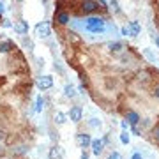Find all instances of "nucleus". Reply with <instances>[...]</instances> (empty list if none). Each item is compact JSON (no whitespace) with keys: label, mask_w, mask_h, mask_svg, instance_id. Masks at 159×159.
Here are the masks:
<instances>
[{"label":"nucleus","mask_w":159,"mask_h":159,"mask_svg":"<svg viewBox=\"0 0 159 159\" xmlns=\"http://www.w3.org/2000/svg\"><path fill=\"white\" fill-rule=\"evenodd\" d=\"M125 122H127L131 127L140 124V115H138V111H134V110H129V111L125 113Z\"/></svg>","instance_id":"nucleus-8"},{"label":"nucleus","mask_w":159,"mask_h":159,"mask_svg":"<svg viewBox=\"0 0 159 159\" xmlns=\"http://www.w3.org/2000/svg\"><path fill=\"white\" fill-rule=\"evenodd\" d=\"M48 157L50 159H62L64 157V148L60 147V145H53V147L50 148V152H48Z\"/></svg>","instance_id":"nucleus-9"},{"label":"nucleus","mask_w":159,"mask_h":159,"mask_svg":"<svg viewBox=\"0 0 159 159\" xmlns=\"http://www.w3.org/2000/svg\"><path fill=\"white\" fill-rule=\"evenodd\" d=\"M35 35L41 37V39H46L51 35V29H50V23L48 21H39L35 25Z\"/></svg>","instance_id":"nucleus-3"},{"label":"nucleus","mask_w":159,"mask_h":159,"mask_svg":"<svg viewBox=\"0 0 159 159\" xmlns=\"http://www.w3.org/2000/svg\"><path fill=\"white\" fill-rule=\"evenodd\" d=\"M12 152L16 154V156H21V154H25L27 152V145H20V147H16Z\"/></svg>","instance_id":"nucleus-22"},{"label":"nucleus","mask_w":159,"mask_h":159,"mask_svg":"<svg viewBox=\"0 0 159 159\" xmlns=\"http://www.w3.org/2000/svg\"><path fill=\"white\" fill-rule=\"evenodd\" d=\"M43 108H44V99H43V96H37V99H35V111L41 113Z\"/></svg>","instance_id":"nucleus-18"},{"label":"nucleus","mask_w":159,"mask_h":159,"mask_svg":"<svg viewBox=\"0 0 159 159\" xmlns=\"http://www.w3.org/2000/svg\"><path fill=\"white\" fill-rule=\"evenodd\" d=\"M57 21L60 23V25H67V23L71 21V16H69V12H66V11L57 12Z\"/></svg>","instance_id":"nucleus-14"},{"label":"nucleus","mask_w":159,"mask_h":159,"mask_svg":"<svg viewBox=\"0 0 159 159\" xmlns=\"http://www.w3.org/2000/svg\"><path fill=\"white\" fill-rule=\"evenodd\" d=\"M90 147H92V154L94 156H101L102 148H104V142L102 140H92Z\"/></svg>","instance_id":"nucleus-11"},{"label":"nucleus","mask_w":159,"mask_h":159,"mask_svg":"<svg viewBox=\"0 0 159 159\" xmlns=\"http://www.w3.org/2000/svg\"><path fill=\"white\" fill-rule=\"evenodd\" d=\"M108 48L111 51H122L124 50V44L120 41H111V43H108Z\"/></svg>","instance_id":"nucleus-16"},{"label":"nucleus","mask_w":159,"mask_h":159,"mask_svg":"<svg viewBox=\"0 0 159 159\" xmlns=\"http://www.w3.org/2000/svg\"><path fill=\"white\" fill-rule=\"evenodd\" d=\"M120 125H122V131H129V127H131L125 120H122V122H120Z\"/></svg>","instance_id":"nucleus-26"},{"label":"nucleus","mask_w":159,"mask_h":159,"mask_svg":"<svg viewBox=\"0 0 159 159\" xmlns=\"http://www.w3.org/2000/svg\"><path fill=\"white\" fill-rule=\"evenodd\" d=\"M53 120H55L57 125H64L67 122V113H64V111H55V113H53Z\"/></svg>","instance_id":"nucleus-12"},{"label":"nucleus","mask_w":159,"mask_h":159,"mask_svg":"<svg viewBox=\"0 0 159 159\" xmlns=\"http://www.w3.org/2000/svg\"><path fill=\"white\" fill-rule=\"evenodd\" d=\"M85 29L87 32H92V34H102L106 30V21H104V18L90 16L85 20Z\"/></svg>","instance_id":"nucleus-1"},{"label":"nucleus","mask_w":159,"mask_h":159,"mask_svg":"<svg viewBox=\"0 0 159 159\" xmlns=\"http://www.w3.org/2000/svg\"><path fill=\"white\" fill-rule=\"evenodd\" d=\"M140 32H142V25H140V21H136V20H131L125 27L120 29V34L127 35V37H136V35H140Z\"/></svg>","instance_id":"nucleus-2"},{"label":"nucleus","mask_w":159,"mask_h":159,"mask_svg":"<svg viewBox=\"0 0 159 159\" xmlns=\"http://www.w3.org/2000/svg\"><path fill=\"white\" fill-rule=\"evenodd\" d=\"M152 134H154V138H156V140L159 142V124H156V125H154V129H152Z\"/></svg>","instance_id":"nucleus-24"},{"label":"nucleus","mask_w":159,"mask_h":159,"mask_svg":"<svg viewBox=\"0 0 159 159\" xmlns=\"http://www.w3.org/2000/svg\"><path fill=\"white\" fill-rule=\"evenodd\" d=\"M143 57L147 58L148 62H152V64L157 62V58H156V55L152 53V50H150V48H145V50H143Z\"/></svg>","instance_id":"nucleus-15"},{"label":"nucleus","mask_w":159,"mask_h":159,"mask_svg":"<svg viewBox=\"0 0 159 159\" xmlns=\"http://www.w3.org/2000/svg\"><path fill=\"white\" fill-rule=\"evenodd\" d=\"M4 11H6V6H4V4L0 2V14H4Z\"/></svg>","instance_id":"nucleus-31"},{"label":"nucleus","mask_w":159,"mask_h":159,"mask_svg":"<svg viewBox=\"0 0 159 159\" xmlns=\"http://www.w3.org/2000/svg\"><path fill=\"white\" fill-rule=\"evenodd\" d=\"M12 29H14V32H16L18 35L29 34V21H25V20H18V21H14Z\"/></svg>","instance_id":"nucleus-6"},{"label":"nucleus","mask_w":159,"mask_h":159,"mask_svg":"<svg viewBox=\"0 0 159 159\" xmlns=\"http://www.w3.org/2000/svg\"><path fill=\"white\" fill-rule=\"evenodd\" d=\"M108 6H110V9L115 12V14H119L120 12V7H119V2H108Z\"/></svg>","instance_id":"nucleus-21"},{"label":"nucleus","mask_w":159,"mask_h":159,"mask_svg":"<svg viewBox=\"0 0 159 159\" xmlns=\"http://www.w3.org/2000/svg\"><path fill=\"white\" fill-rule=\"evenodd\" d=\"M131 133H133L134 136H142V133H140V129H138V125H133V127H131Z\"/></svg>","instance_id":"nucleus-25"},{"label":"nucleus","mask_w":159,"mask_h":159,"mask_svg":"<svg viewBox=\"0 0 159 159\" xmlns=\"http://www.w3.org/2000/svg\"><path fill=\"white\" fill-rule=\"evenodd\" d=\"M106 159H122V154L117 152V150H111V152L108 154V157Z\"/></svg>","instance_id":"nucleus-23"},{"label":"nucleus","mask_w":159,"mask_h":159,"mask_svg":"<svg viewBox=\"0 0 159 159\" xmlns=\"http://www.w3.org/2000/svg\"><path fill=\"white\" fill-rule=\"evenodd\" d=\"M89 124H90V127H96V129H99V127L102 125V122H101L99 119H90V120H89Z\"/></svg>","instance_id":"nucleus-20"},{"label":"nucleus","mask_w":159,"mask_h":159,"mask_svg":"<svg viewBox=\"0 0 159 159\" xmlns=\"http://www.w3.org/2000/svg\"><path fill=\"white\" fill-rule=\"evenodd\" d=\"M67 119L71 120V122H74V124H78V122H81V119H83V108L81 106H71L67 111Z\"/></svg>","instance_id":"nucleus-4"},{"label":"nucleus","mask_w":159,"mask_h":159,"mask_svg":"<svg viewBox=\"0 0 159 159\" xmlns=\"http://www.w3.org/2000/svg\"><path fill=\"white\" fill-rule=\"evenodd\" d=\"M152 94H154V97H157V99H159V85H156V87H154Z\"/></svg>","instance_id":"nucleus-27"},{"label":"nucleus","mask_w":159,"mask_h":159,"mask_svg":"<svg viewBox=\"0 0 159 159\" xmlns=\"http://www.w3.org/2000/svg\"><path fill=\"white\" fill-rule=\"evenodd\" d=\"M4 154H6V150H4V148L0 147V157H2V156H4Z\"/></svg>","instance_id":"nucleus-33"},{"label":"nucleus","mask_w":159,"mask_h":159,"mask_svg":"<svg viewBox=\"0 0 159 159\" xmlns=\"http://www.w3.org/2000/svg\"><path fill=\"white\" fill-rule=\"evenodd\" d=\"M4 27H6V29H9V27H12L11 20H4Z\"/></svg>","instance_id":"nucleus-29"},{"label":"nucleus","mask_w":159,"mask_h":159,"mask_svg":"<svg viewBox=\"0 0 159 159\" xmlns=\"http://www.w3.org/2000/svg\"><path fill=\"white\" fill-rule=\"evenodd\" d=\"M131 159H143V156L140 152H134L133 156H131Z\"/></svg>","instance_id":"nucleus-28"},{"label":"nucleus","mask_w":159,"mask_h":159,"mask_svg":"<svg viewBox=\"0 0 159 159\" xmlns=\"http://www.w3.org/2000/svg\"><path fill=\"white\" fill-rule=\"evenodd\" d=\"M76 143H78L81 148H89L90 143H92L90 134H87V133H78V134H76Z\"/></svg>","instance_id":"nucleus-7"},{"label":"nucleus","mask_w":159,"mask_h":159,"mask_svg":"<svg viewBox=\"0 0 159 159\" xmlns=\"http://www.w3.org/2000/svg\"><path fill=\"white\" fill-rule=\"evenodd\" d=\"M81 159H89V154H87L85 150H81Z\"/></svg>","instance_id":"nucleus-30"},{"label":"nucleus","mask_w":159,"mask_h":159,"mask_svg":"<svg viewBox=\"0 0 159 159\" xmlns=\"http://www.w3.org/2000/svg\"><path fill=\"white\" fill-rule=\"evenodd\" d=\"M99 7V2H94V0H85L81 2V11L83 12H94Z\"/></svg>","instance_id":"nucleus-10"},{"label":"nucleus","mask_w":159,"mask_h":159,"mask_svg":"<svg viewBox=\"0 0 159 159\" xmlns=\"http://www.w3.org/2000/svg\"><path fill=\"white\" fill-rule=\"evenodd\" d=\"M154 43H156V46L159 48V35H154Z\"/></svg>","instance_id":"nucleus-32"},{"label":"nucleus","mask_w":159,"mask_h":159,"mask_svg":"<svg viewBox=\"0 0 159 159\" xmlns=\"http://www.w3.org/2000/svg\"><path fill=\"white\" fill-rule=\"evenodd\" d=\"M35 87L39 90H48V89H51L53 87V76H50V74L39 76V78L35 80Z\"/></svg>","instance_id":"nucleus-5"},{"label":"nucleus","mask_w":159,"mask_h":159,"mask_svg":"<svg viewBox=\"0 0 159 159\" xmlns=\"http://www.w3.org/2000/svg\"><path fill=\"white\" fill-rule=\"evenodd\" d=\"M12 50V43L11 41H2L0 43V53H7Z\"/></svg>","instance_id":"nucleus-17"},{"label":"nucleus","mask_w":159,"mask_h":159,"mask_svg":"<svg viewBox=\"0 0 159 159\" xmlns=\"http://www.w3.org/2000/svg\"><path fill=\"white\" fill-rule=\"evenodd\" d=\"M120 142L124 143V145H129V142H131L129 131H122V133H120Z\"/></svg>","instance_id":"nucleus-19"},{"label":"nucleus","mask_w":159,"mask_h":159,"mask_svg":"<svg viewBox=\"0 0 159 159\" xmlns=\"http://www.w3.org/2000/svg\"><path fill=\"white\" fill-rule=\"evenodd\" d=\"M64 96L69 97V99H74V97L78 96V92H76V87L71 85V83H67V85L64 87Z\"/></svg>","instance_id":"nucleus-13"}]
</instances>
